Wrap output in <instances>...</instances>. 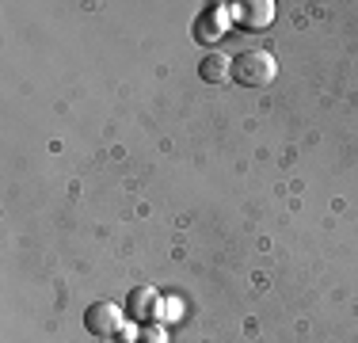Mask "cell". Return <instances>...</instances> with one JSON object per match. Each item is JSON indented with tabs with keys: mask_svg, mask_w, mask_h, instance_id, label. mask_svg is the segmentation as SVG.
I'll return each instance as SVG.
<instances>
[{
	"mask_svg": "<svg viewBox=\"0 0 358 343\" xmlns=\"http://www.w3.org/2000/svg\"><path fill=\"white\" fill-rule=\"evenodd\" d=\"M278 73L275 57L267 54V50H244V54H236L233 62V80L244 84V88H259V84H271Z\"/></svg>",
	"mask_w": 358,
	"mask_h": 343,
	"instance_id": "1",
	"label": "cell"
},
{
	"mask_svg": "<svg viewBox=\"0 0 358 343\" xmlns=\"http://www.w3.org/2000/svg\"><path fill=\"white\" fill-rule=\"evenodd\" d=\"M84 328L92 332V336L99 340H110L122 332V309H118L115 302H92L88 309H84Z\"/></svg>",
	"mask_w": 358,
	"mask_h": 343,
	"instance_id": "2",
	"label": "cell"
},
{
	"mask_svg": "<svg viewBox=\"0 0 358 343\" xmlns=\"http://www.w3.org/2000/svg\"><path fill=\"white\" fill-rule=\"evenodd\" d=\"M126 316H130L134 324H152L157 321V313H160V294L152 286H134L130 290V298H126V309H122Z\"/></svg>",
	"mask_w": 358,
	"mask_h": 343,
	"instance_id": "3",
	"label": "cell"
},
{
	"mask_svg": "<svg viewBox=\"0 0 358 343\" xmlns=\"http://www.w3.org/2000/svg\"><path fill=\"white\" fill-rule=\"evenodd\" d=\"M199 76H202V80H210V84L229 80V76H233V62H229V57H221V54H210V57H202Z\"/></svg>",
	"mask_w": 358,
	"mask_h": 343,
	"instance_id": "4",
	"label": "cell"
},
{
	"mask_svg": "<svg viewBox=\"0 0 358 343\" xmlns=\"http://www.w3.org/2000/svg\"><path fill=\"white\" fill-rule=\"evenodd\" d=\"M194 34H199V42H214L217 34H221V12L199 15V23H194Z\"/></svg>",
	"mask_w": 358,
	"mask_h": 343,
	"instance_id": "5",
	"label": "cell"
},
{
	"mask_svg": "<svg viewBox=\"0 0 358 343\" xmlns=\"http://www.w3.org/2000/svg\"><path fill=\"white\" fill-rule=\"evenodd\" d=\"M244 8H248V12L241 15L244 23H267L271 15H275V12H271V4H244Z\"/></svg>",
	"mask_w": 358,
	"mask_h": 343,
	"instance_id": "6",
	"label": "cell"
}]
</instances>
